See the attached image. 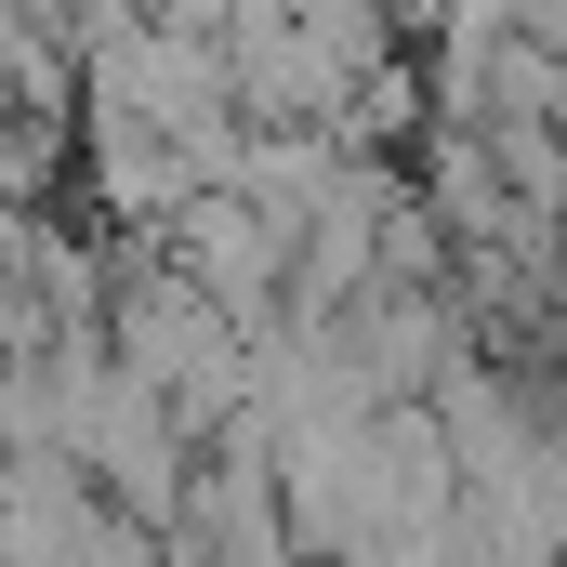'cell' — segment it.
Here are the masks:
<instances>
[{
	"mask_svg": "<svg viewBox=\"0 0 567 567\" xmlns=\"http://www.w3.org/2000/svg\"><path fill=\"white\" fill-rule=\"evenodd\" d=\"M158 251H172V265H185L198 290H212L225 317H251V330H278V317H290V278H303L290 225H265V212H251L238 185H212V198H198V212H185V225H172Z\"/></svg>",
	"mask_w": 567,
	"mask_h": 567,
	"instance_id": "1",
	"label": "cell"
}]
</instances>
